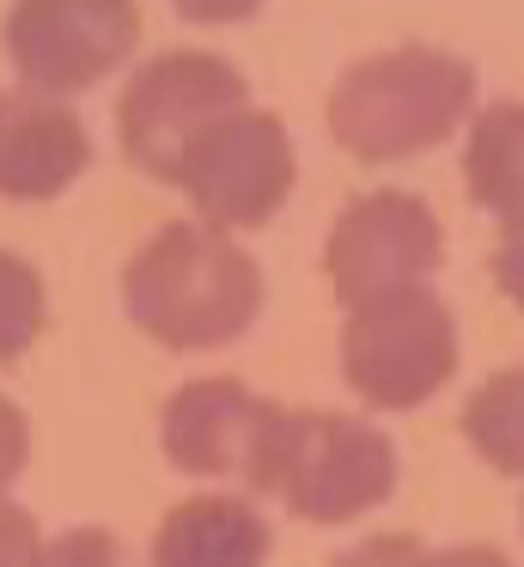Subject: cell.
I'll use <instances>...</instances> for the list:
<instances>
[{"mask_svg":"<svg viewBox=\"0 0 524 567\" xmlns=\"http://www.w3.org/2000/svg\"><path fill=\"white\" fill-rule=\"evenodd\" d=\"M263 262L207 220H165L122 269V311L171 354H214L263 318Z\"/></svg>","mask_w":524,"mask_h":567,"instance_id":"1","label":"cell"},{"mask_svg":"<svg viewBox=\"0 0 524 567\" xmlns=\"http://www.w3.org/2000/svg\"><path fill=\"white\" fill-rule=\"evenodd\" d=\"M475 111V68L439 43L360 55L329 86V135L360 165H402L445 147Z\"/></svg>","mask_w":524,"mask_h":567,"instance_id":"2","label":"cell"},{"mask_svg":"<svg viewBox=\"0 0 524 567\" xmlns=\"http://www.w3.org/2000/svg\"><path fill=\"white\" fill-rule=\"evenodd\" d=\"M263 494L305 525H353L397 494V445L384 427L341 409H287Z\"/></svg>","mask_w":524,"mask_h":567,"instance_id":"3","label":"cell"},{"mask_svg":"<svg viewBox=\"0 0 524 567\" xmlns=\"http://www.w3.org/2000/svg\"><path fill=\"white\" fill-rule=\"evenodd\" d=\"M458 318L433 287L353 306L341 323V379L366 409L409 415L458 379Z\"/></svg>","mask_w":524,"mask_h":567,"instance_id":"4","label":"cell"},{"mask_svg":"<svg viewBox=\"0 0 524 567\" xmlns=\"http://www.w3.org/2000/svg\"><path fill=\"white\" fill-rule=\"evenodd\" d=\"M292 184H299V153H292L287 123L256 104H238L214 128H202L171 172V189L189 196L195 220L219 226V233L268 226L287 208Z\"/></svg>","mask_w":524,"mask_h":567,"instance_id":"5","label":"cell"},{"mask_svg":"<svg viewBox=\"0 0 524 567\" xmlns=\"http://www.w3.org/2000/svg\"><path fill=\"white\" fill-rule=\"evenodd\" d=\"M238 104H250L244 74L214 50H165L153 62L134 68V80L116 99V141L129 153L134 172L171 184L177 159L189 153V141L202 128H214L219 116H232Z\"/></svg>","mask_w":524,"mask_h":567,"instance_id":"6","label":"cell"},{"mask_svg":"<svg viewBox=\"0 0 524 567\" xmlns=\"http://www.w3.org/2000/svg\"><path fill=\"white\" fill-rule=\"evenodd\" d=\"M141 43V7L134 0H12L0 19L19 86L73 99L110 80Z\"/></svg>","mask_w":524,"mask_h":567,"instance_id":"7","label":"cell"},{"mask_svg":"<svg viewBox=\"0 0 524 567\" xmlns=\"http://www.w3.org/2000/svg\"><path fill=\"white\" fill-rule=\"evenodd\" d=\"M445 262V226L409 189H366L336 214L323 238V275L341 311L427 287Z\"/></svg>","mask_w":524,"mask_h":567,"instance_id":"8","label":"cell"},{"mask_svg":"<svg viewBox=\"0 0 524 567\" xmlns=\"http://www.w3.org/2000/svg\"><path fill=\"white\" fill-rule=\"evenodd\" d=\"M280 415L287 409L256 396L244 379H189L158 409V452L183 476L244 482V488L263 494Z\"/></svg>","mask_w":524,"mask_h":567,"instance_id":"9","label":"cell"},{"mask_svg":"<svg viewBox=\"0 0 524 567\" xmlns=\"http://www.w3.org/2000/svg\"><path fill=\"white\" fill-rule=\"evenodd\" d=\"M92 165V135L68 99L31 86L0 92V202H55Z\"/></svg>","mask_w":524,"mask_h":567,"instance_id":"10","label":"cell"},{"mask_svg":"<svg viewBox=\"0 0 524 567\" xmlns=\"http://www.w3.org/2000/svg\"><path fill=\"white\" fill-rule=\"evenodd\" d=\"M275 530L244 494L207 488L177 501L153 530L146 567H268Z\"/></svg>","mask_w":524,"mask_h":567,"instance_id":"11","label":"cell"},{"mask_svg":"<svg viewBox=\"0 0 524 567\" xmlns=\"http://www.w3.org/2000/svg\"><path fill=\"white\" fill-rule=\"evenodd\" d=\"M463 184L482 214L500 226L524 220V99H500L470 116L463 141Z\"/></svg>","mask_w":524,"mask_h":567,"instance_id":"12","label":"cell"},{"mask_svg":"<svg viewBox=\"0 0 524 567\" xmlns=\"http://www.w3.org/2000/svg\"><path fill=\"white\" fill-rule=\"evenodd\" d=\"M463 440L487 470L524 482V367L487 372L463 403Z\"/></svg>","mask_w":524,"mask_h":567,"instance_id":"13","label":"cell"},{"mask_svg":"<svg viewBox=\"0 0 524 567\" xmlns=\"http://www.w3.org/2000/svg\"><path fill=\"white\" fill-rule=\"evenodd\" d=\"M49 323V287L31 257L0 245V367L24 360Z\"/></svg>","mask_w":524,"mask_h":567,"instance_id":"14","label":"cell"},{"mask_svg":"<svg viewBox=\"0 0 524 567\" xmlns=\"http://www.w3.org/2000/svg\"><path fill=\"white\" fill-rule=\"evenodd\" d=\"M37 567H129V555H122L116 530H104V525H73V530H61V537L43 543Z\"/></svg>","mask_w":524,"mask_h":567,"instance_id":"15","label":"cell"},{"mask_svg":"<svg viewBox=\"0 0 524 567\" xmlns=\"http://www.w3.org/2000/svg\"><path fill=\"white\" fill-rule=\"evenodd\" d=\"M427 561H433V549L409 530H378V537H360L341 555H329V567H427Z\"/></svg>","mask_w":524,"mask_h":567,"instance_id":"16","label":"cell"},{"mask_svg":"<svg viewBox=\"0 0 524 567\" xmlns=\"http://www.w3.org/2000/svg\"><path fill=\"white\" fill-rule=\"evenodd\" d=\"M24 464H31V415L12 396H0V501L24 476Z\"/></svg>","mask_w":524,"mask_h":567,"instance_id":"17","label":"cell"},{"mask_svg":"<svg viewBox=\"0 0 524 567\" xmlns=\"http://www.w3.org/2000/svg\"><path fill=\"white\" fill-rule=\"evenodd\" d=\"M37 555H43L37 518L24 513V506L0 501V567H37Z\"/></svg>","mask_w":524,"mask_h":567,"instance_id":"18","label":"cell"},{"mask_svg":"<svg viewBox=\"0 0 524 567\" xmlns=\"http://www.w3.org/2000/svg\"><path fill=\"white\" fill-rule=\"evenodd\" d=\"M487 275H494L500 299H512V306L524 311V220L500 226V245H494V257H487Z\"/></svg>","mask_w":524,"mask_h":567,"instance_id":"19","label":"cell"},{"mask_svg":"<svg viewBox=\"0 0 524 567\" xmlns=\"http://www.w3.org/2000/svg\"><path fill=\"white\" fill-rule=\"evenodd\" d=\"M268 0H171V13L189 19V25H244L256 19Z\"/></svg>","mask_w":524,"mask_h":567,"instance_id":"20","label":"cell"},{"mask_svg":"<svg viewBox=\"0 0 524 567\" xmlns=\"http://www.w3.org/2000/svg\"><path fill=\"white\" fill-rule=\"evenodd\" d=\"M427 567H512V561L500 549H487V543H458V549H433Z\"/></svg>","mask_w":524,"mask_h":567,"instance_id":"21","label":"cell"}]
</instances>
